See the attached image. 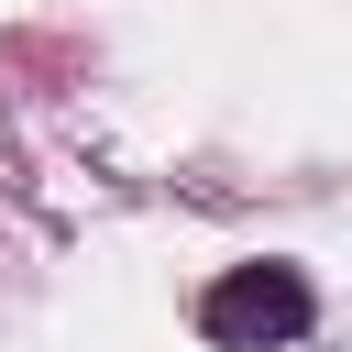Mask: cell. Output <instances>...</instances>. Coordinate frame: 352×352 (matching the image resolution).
Segmentation results:
<instances>
[{"label":"cell","mask_w":352,"mask_h":352,"mask_svg":"<svg viewBox=\"0 0 352 352\" xmlns=\"http://www.w3.org/2000/svg\"><path fill=\"white\" fill-rule=\"evenodd\" d=\"M198 319H209V341H286V330H308V286L286 264H231Z\"/></svg>","instance_id":"1"}]
</instances>
